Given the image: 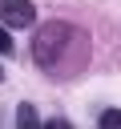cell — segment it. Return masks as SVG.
<instances>
[{"label": "cell", "instance_id": "cell-1", "mask_svg": "<svg viewBox=\"0 0 121 129\" xmlns=\"http://www.w3.org/2000/svg\"><path fill=\"white\" fill-rule=\"evenodd\" d=\"M77 48H85V32L73 28V24H65V20L44 24V28L36 32V40H32V56H36V64H44V69L65 64V52H77Z\"/></svg>", "mask_w": 121, "mask_h": 129}, {"label": "cell", "instance_id": "cell-2", "mask_svg": "<svg viewBox=\"0 0 121 129\" xmlns=\"http://www.w3.org/2000/svg\"><path fill=\"white\" fill-rule=\"evenodd\" d=\"M32 20H36L32 0H4L0 4V24L4 28H28Z\"/></svg>", "mask_w": 121, "mask_h": 129}, {"label": "cell", "instance_id": "cell-3", "mask_svg": "<svg viewBox=\"0 0 121 129\" xmlns=\"http://www.w3.org/2000/svg\"><path fill=\"white\" fill-rule=\"evenodd\" d=\"M16 125H24V129H36V125H40L36 109H32V105H20V109H16Z\"/></svg>", "mask_w": 121, "mask_h": 129}, {"label": "cell", "instance_id": "cell-4", "mask_svg": "<svg viewBox=\"0 0 121 129\" xmlns=\"http://www.w3.org/2000/svg\"><path fill=\"white\" fill-rule=\"evenodd\" d=\"M101 129H121V109H105L101 113Z\"/></svg>", "mask_w": 121, "mask_h": 129}, {"label": "cell", "instance_id": "cell-5", "mask_svg": "<svg viewBox=\"0 0 121 129\" xmlns=\"http://www.w3.org/2000/svg\"><path fill=\"white\" fill-rule=\"evenodd\" d=\"M0 52H12V36H8L4 24H0Z\"/></svg>", "mask_w": 121, "mask_h": 129}, {"label": "cell", "instance_id": "cell-6", "mask_svg": "<svg viewBox=\"0 0 121 129\" xmlns=\"http://www.w3.org/2000/svg\"><path fill=\"white\" fill-rule=\"evenodd\" d=\"M0 81H4V69H0Z\"/></svg>", "mask_w": 121, "mask_h": 129}]
</instances>
